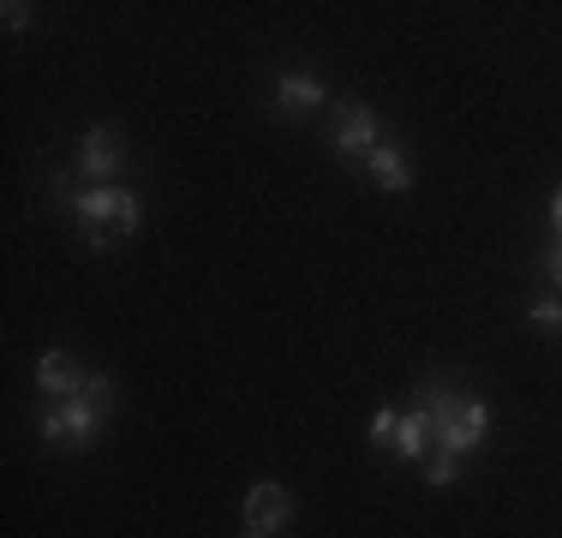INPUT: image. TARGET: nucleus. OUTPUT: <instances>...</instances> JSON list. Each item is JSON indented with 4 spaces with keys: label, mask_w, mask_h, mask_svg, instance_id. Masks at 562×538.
<instances>
[{
    "label": "nucleus",
    "mask_w": 562,
    "mask_h": 538,
    "mask_svg": "<svg viewBox=\"0 0 562 538\" xmlns=\"http://www.w3.org/2000/svg\"><path fill=\"white\" fill-rule=\"evenodd\" d=\"M0 12H7V31H12V36H24V31L36 24V7H31V0H7Z\"/></svg>",
    "instance_id": "4468645a"
},
{
    "label": "nucleus",
    "mask_w": 562,
    "mask_h": 538,
    "mask_svg": "<svg viewBox=\"0 0 562 538\" xmlns=\"http://www.w3.org/2000/svg\"><path fill=\"white\" fill-rule=\"evenodd\" d=\"M395 425H401V413H395V407L371 413V430H366V437H371V449H390V442H395Z\"/></svg>",
    "instance_id": "f8f14e48"
},
{
    "label": "nucleus",
    "mask_w": 562,
    "mask_h": 538,
    "mask_svg": "<svg viewBox=\"0 0 562 538\" xmlns=\"http://www.w3.org/2000/svg\"><path fill=\"white\" fill-rule=\"evenodd\" d=\"M293 520V491L288 484H276V479H258L246 491V527L251 533H270V538H281V527Z\"/></svg>",
    "instance_id": "39448f33"
},
{
    "label": "nucleus",
    "mask_w": 562,
    "mask_h": 538,
    "mask_svg": "<svg viewBox=\"0 0 562 538\" xmlns=\"http://www.w3.org/2000/svg\"><path fill=\"white\" fill-rule=\"evenodd\" d=\"M544 276H551V288H562V239L544 251Z\"/></svg>",
    "instance_id": "dca6fc26"
},
{
    "label": "nucleus",
    "mask_w": 562,
    "mask_h": 538,
    "mask_svg": "<svg viewBox=\"0 0 562 538\" xmlns=\"http://www.w3.org/2000/svg\"><path fill=\"white\" fill-rule=\"evenodd\" d=\"M454 473H461V461H454V455H443V449L425 461V484H437V491H443V484H454Z\"/></svg>",
    "instance_id": "ddd939ff"
},
{
    "label": "nucleus",
    "mask_w": 562,
    "mask_h": 538,
    "mask_svg": "<svg viewBox=\"0 0 562 538\" xmlns=\"http://www.w3.org/2000/svg\"><path fill=\"white\" fill-rule=\"evenodd\" d=\"M120 168H126L120 132L114 126H90L85 138H78V173H85V186H114Z\"/></svg>",
    "instance_id": "20e7f679"
},
{
    "label": "nucleus",
    "mask_w": 562,
    "mask_h": 538,
    "mask_svg": "<svg viewBox=\"0 0 562 538\" xmlns=\"http://www.w3.org/2000/svg\"><path fill=\"white\" fill-rule=\"evenodd\" d=\"M276 108L281 114H312V108H324V78L317 72H300V66H293V72H281L276 78Z\"/></svg>",
    "instance_id": "9d476101"
},
{
    "label": "nucleus",
    "mask_w": 562,
    "mask_h": 538,
    "mask_svg": "<svg viewBox=\"0 0 562 538\" xmlns=\"http://www.w3.org/2000/svg\"><path fill=\"white\" fill-rule=\"evenodd\" d=\"M109 419H114V413H102L97 401H85V395L55 401V407L43 413V442H55V449H90Z\"/></svg>",
    "instance_id": "7ed1b4c3"
},
{
    "label": "nucleus",
    "mask_w": 562,
    "mask_h": 538,
    "mask_svg": "<svg viewBox=\"0 0 562 538\" xmlns=\"http://www.w3.org/2000/svg\"><path fill=\"white\" fill-rule=\"evenodd\" d=\"M366 180L383 186V192H407V186H413V161H407V150H401L395 138H383L378 150L366 156Z\"/></svg>",
    "instance_id": "1a4fd4ad"
},
{
    "label": "nucleus",
    "mask_w": 562,
    "mask_h": 538,
    "mask_svg": "<svg viewBox=\"0 0 562 538\" xmlns=\"http://www.w3.org/2000/svg\"><path fill=\"white\" fill-rule=\"evenodd\" d=\"M378 144H383V120H378V108L347 102L341 114H336V150H341V156H371Z\"/></svg>",
    "instance_id": "423d86ee"
},
{
    "label": "nucleus",
    "mask_w": 562,
    "mask_h": 538,
    "mask_svg": "<svg viewBox=\"0 0 562 538\" xmlns=\"http://www.w3.org/2000/svg\"><path fill=\"white\" fill-rule=\"evenodd\" d=\"M431 449H437L431 413H425V407H407V413H401V425H395L390 455H395V461H431Z\"/></svg>",
    "instance_id": "6e6552de"
},
{
    "label": "nucleus",
    "mask_w": 562,
    "mask_h": 538,
    "mask_svg": "<svg viewBox=\"0 0 562 538\" xmlns=\"http://www.w3.org/2000/svg\"><path fill=\"white\" fill-rule=\"evenodd\" d=\"M532 329H562V300H539V305H532Z\"/></svg>",
    "instance_id": "2eb2a0df"
},
{
    "label": "nucleus",
    "mask_w": 562,
    "mask_h": 538,
    "mask_svg": "<svg viewBox=\"0 0 562 538\" xmlns=\"http://www.w3.org/2000/svg\"><path fill=\"white\" fill-rule=\"evenodd\" d=\"M78 395H85V401H97L102 413H114V407H120V395H114V377H109V371H90Z\"/></svg>",
    "instance_id": "9b49d317"
},
{
    "label": "nucleus",
    "mask_w": 562,
    "mask_h": 538,
    "mask_svg": "<svg viewBox=\"0 0 562 538\" xmlns=\"http://www.w3.org/2000/svg\"><path fill=\"white\" fill-rule=\"evenodd\" d=\"M85 366H78L66 347H48L43 359H36V395H48V401H72L78 389H85Z\"/></svg>",
    "instance_id": "0eeeda50"
},
{
    "label": "nucleus",
    "mask_w": 562,
    "mask_h": 538,
    "mask_svg": "<svg viewBox=\"0 0 562 538\" xmlns=\"http://www.w3.org/2000/svg\"><path fill=\"white\" fill-rule=\"evenodd\" d=\"M419 407L431 413V425H437V449L454 455V461H467V455H479L485 449V437H491V407L479 395H467L454 377H431V383L419 389ZM431 449V455H437Z\"/></svg>",
    "instance_id": "f257e3e1"
},
{
    "label": "nucleus",
    "mask_w": 562,
    "mask_h": 538,
    "mask_svg": "<svg viewBox=\"0 0 562 538\" xmlns=\"http://www.w3.org/2000/svg\"><path fill=\"white\" fill-rule=\"evenodd\" d=\"M551 227H557V239H562V186L551 192Z\"/></svg>",
    "instance_id": "f3484780"
},
{
    "label": "nucleus",
    "mask_w": 562,
    "mask_h": 538,
    "mask_svg": "<svg viewBox=\"0 0 562 538\" xmlns=\"http://www.w3.org/2000/svg\"><path fill=\"white\" fill-rule=\"evenodd\" d=\"M239 538H270V533H251V527H246V533H239Z\"/></svg>",
    "instance_id": "a211bd4d"
},
{
    "label": "nucleus",
    "mask_w": 562,
    "mask_h": 538,
    "mask_svg": "<svg viewBox=\"0 0 562 538\" xmlns=\"http://www.w3.org/2000/svg\"><path fill=\"white\" fill-rule=\"evenodd\" d=\"M72 222L90 251H114L120 234H138L144 227V198L132 186H85L72 204Z\"/></svg>",
    "instance_id": "f03ea898"
}]
</instances>
